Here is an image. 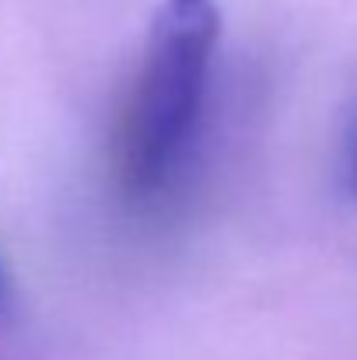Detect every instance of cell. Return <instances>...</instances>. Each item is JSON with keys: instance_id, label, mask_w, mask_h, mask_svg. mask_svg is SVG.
<instances>
[{"instance_id": "6da1fadb", "label": "cell", "mask_w": 357, "mask_h": 360, "mask_svg": "<svg viewBox=\"0 0 357 360\" xmlns=\"http://www.w3.org/2000/svg\"><path fill=\"white\" fill-rule=\"evenodd\" d=\"M221 14L214 0H161L116 136V179L130 200H154L186 165L203 120Z\"/></svg>"}, {"instance_id": "7a4b0ae2", "label": "cell", "mask_w": 357, "mask_h": 360, "mask_svg": "<svg viewBox=\"0 0 357 360\" xmlns=\"http://www.w3.org/2000/svg\"><path fill=\"white\" fill-rule=\"evenodd\" d=\"M340 186L357 203V109H354V116H351V122H347L344 147H340Z\"/></svg>"}]
</instances>
